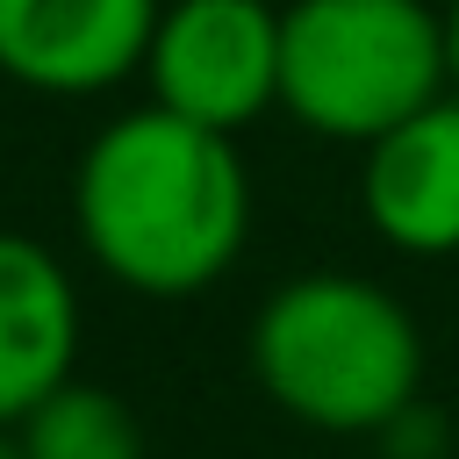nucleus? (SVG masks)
Returning <instances> with one entry per match:
<instances>
[{
    "label": "nucleus",
    "instance_id": "nucleus-1",
    "mask_svg": "<svg viewBox=\"0 0 459 459\" xmlns=\"http://www.w3.org/2000/svg\"><path fill=\"white\" fill-rule=\"evenodd\" d=\"M72 222L115 287L186 301L244 258L251 172L237 158V136L151 100L93 129V143L79 151Z\"/></svg>",
    "mask_w": 459,
    "mask_h": 459
},
{
    "label": "nucleus",
    "instance_id": "nucleus-2",
    "mask_svg": "<svg viewBox=\"0 0 459 459\" xmlns=\"http://www.w3.org/2000/svg\"><path fill=\"white\" fill-rule=\"evenodd\" d=\"M265 402L330 437H380L423 402V330L366 273H294L251 316Z\"/></svg>",
    "mask_w": 459,
    "mask_h": 459
},
{
    "label": "nucleus",
    "instance_id": "nucleus-3",
    "mask_svg": "<svg viewBox=\"0 0 459 459\" xmlns=\"http://www.w3.org/2000/svg\"><path fill=\"white\" fill-rule=\"evenodd\" d=\"M452 93L445 7L430 0H287L280 108L330 143H373Z\"/></svg>",
    "mask_w": 459,
    "mask_h": 459
},
{
    "label": "nucleus",
    "instance_id": "nucleus-4",
    "mask_svg": "<svg viewBox=\"0 0 459 459\" xmlns=\"http://www.w3.org/2000/svg\"><path fill=\"white\" fill-rule=\"evenodd\" d=\"M151 100L201 129H251L280 108V7L273 0H165L143 50Z\"/></svg>",
    "mask_w": 459,
    "mask_h": 459
},
{
    "label": "nucleus",
    "instance_id": "nucleus-5",
    "mask_svg": "<svg viewBox=\"0 0 459 459\" xmlns=\"http://www.w3.org/2000/svg\"><path fill=\"white\" fill-rule=\"evenodd\" d=\"M165 0H0V72L29 93H108L143 72Z\"/></svg>",
    "mask_w": 459,
    "mask_h": 459
},
{
    "label": "nucleus",
    "instance_id": "nucleus-6",
    "mask_svg": "<svg viewBox=\"0 0 459 459\" xmlns=\"http://www.w3.org/2000/svg\"><path fill=\"white\" fill-rule=\"evenodd\" d=\"M359 208L380 230V244L409 258L459 251V93H437L430 108L366 143Z\"/></svg>",
    "mask_w": 459,
    "mask_h": 459
},
{
    "label": "nucleus",
    "instance_id": "nucleus-7",
    "mask_svg": "<svg viewBox=\"0 0 459 459\" xmlns=\"http://www.w3.org/2000/svg\"><path fill=\"white\" fill-rule=\"evenodd\" d=\"M79 366V287L50 244L0 230V430H14Z\"/></svg>",
    "mask_w": 459,
    "mask_h": 459
},
{
    "label": "nucleus",
    "instance_id": "nucleus-8",
    "mask_svg": "<svg viewBox=\"0 0 459 459\" xmlns=\"http://www.w3.org/2000/svg\"><path fill=\"white\" fill-rule=\"evenodd\" d=\"M22 459H143V423L136 409L100 387V380H65L57 394H43L22 423Z\"/></svg>",
    "mask_w": 459,
    "mask_h": 459
},
{
    "label": "nucleus",
    "instance_id": "nucleus-9",
    "mask_svg": "<svg viewBox=\"0 0 459 459\" xmlns=\"http://www.w3.org/2000/svg\"><path fill=\"white\" fill-rule=\"evenodd\" d=\"M445 50H452V93H459V0H445Z\"/></svg>",
    "mask_w": 459,
    "mask_h": 459
},
{
    "label": "nucleus",
    "instance_id": "nucleus-10",
    "mask_svg": "<svg viewBox=\"0 0 459 459\" xmlns=\"http://www.w3.org/2000/svg\"><path fill=\"white\" fill-rule=\"evenodd\" d=\"M0 459H22V437L14 430H0Z\"/></svg>",
    "mask_w": 459,
    "mask_h": 459
}]
</instances>
